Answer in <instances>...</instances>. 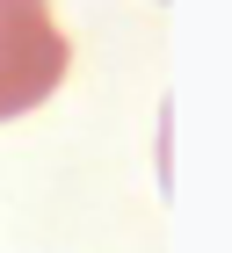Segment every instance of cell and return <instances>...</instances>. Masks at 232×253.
<instances>
[{"instance_id": "cell-1", "label": "cell", "mask_w": 232, "mask_h": 253, "mask_svg": "<svg viewBox=\"0 0 232 253\" xmlns=\"http://www.w3.org/2000/svg\"><path fill=\"white\" fill-rule=\"evenodd\" d=\"M65 73H73V43L51 0H0V123L44 109L65 87Z\"/></svg>"}]
</instances>
